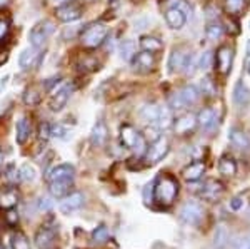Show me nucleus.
<instances>
[{"label": "nucleus", "mask_w": 250, "mask_h": 249, "mask_svg": "<svg viewBox=\"0 0 250 249\" xmlns=\"http://www.w3.org/2000/svg\"><path fill=\"white\" fill-rule=\"evenodd\" d=\"M2 164H3V154H2V151H0V169H2Z\"/></svg>", "instance_id": "6e6d98bb"}, {"label": "nucleus", "mask_w": 250, "mask_h": 249, "mask_svg": "<svg viewBox=\"0 0 250 249\" xmlns=\"http://www.w3.org/2000/svg\"><path fill=\"white\" fill-rule=\"evenodd\" d=\"M165 22H167V25L170 27V29L180 30V29H184L185 22H187V15L180 9H177V7H170V9L165 12Z\"/></svg>", "instance_id": "2eb2a0df"}, {"label": "nucleus", "mask_w": 250, "mask_h": 249, "mask_svg": "<svg viewBox=\"0 0 250 249\" xmlns=\"http://www.w3.org/2000/svg\"><path fill=\"white\" fill-rule=\"evenodd\" d=\"M173 7H177V9H180V10L184 12L185 15H187V17H188V15H190V12H192V9H190V7H188V3H185L184 0H180V2H179V3H175V5H173Z\"/></svg>", "instance_id": "de8ad7c7"}, {"label": "nucleus", "mask_w": 250, "mask_h": 249, "mask_svg": "<svg viewBox=\"0 0 250 249\" xmlns=\"http://www.w3.org/2000/svg\"><path fill=\"white\" fill-rule=\"evenodd\" d=\"M247 72H249V74H250V62H249V67H247Z\"/></svg>", "instance_id": "13d9d810"}, {"label": "nucleus", "mask_w": 250, "mask_h": 249, "mask_svg": "<svg viewBox=\"0 0 250 249\" xmlns=\"http://www.w3.org/2000/svg\"><path fill=\"white\" fill-rule=\"evenodd\" d=\"M168 140L167 137H164V136H159L155 140H152L150 146L145 149V160H147L148 164H155L159 162L160 159H164L165 156L168 154Z\"/></svg>", "instance_id": "423d86ee"}, {"label": "nucleus", "mask_w": 250, "mask_h": 249, "mask_svg": "<svg viewBox=\"0 0 250 249\" xmlns=\"http://www.w3.org/2000/svg\"><path fill=\"white\" fill-rule=\"evenodd\" d=\"M224 184L220 182V181H215V179H208L204 182L202 189H200V196L208 201V203H215V201H219L222 196H224Z\"/></svg>", "instance_id": "1a4fd4ad"}, {"label": "nucleus", "mask_w": 250, "mask_h": 249, "mask_svg": "<svg viewBox=\"0 0 250 249\" xmlns=\"http://www.w3.org/2000/svg\"><path fill=\"white\" fill-rule=\"evenodd\" d=\"M17 201H19V194L14 187H9V189H5L0 194V206L7 207V209H12L17 204Z\"/></svg>", "instance_id": "c85d7f7f"}, {"label": "nucleus", "mask_w": 250, "mask_h": 249, "mask_svg": "<svg viewBox=\"0 0 250 249\" xmlns=\"http://www.w3.org/2000/svg\"><path fill=\"white\" fill-rule=\"evenodd\" d=\"M107 35H108L107 27L100 22H95V23L87 25L85 29L82 30V34H80V42H82L83 47L95 49V47L102 45V44L105 42Z\"/></svg>", "instance_id": "f03ea898"}, {"label": "nucleus", "mask_w": 250, "mask_h": 249, "mask_svg": "<svg viewBox=\"0 0 250 249\" xmlns=\"http://www.w3.org/2000/svg\"><path fill=\"white\" fill-rule=\"evenodd\" d=\"M55 15H57V19L62 20V22H75V20H79L82 17V7L75 2L63 3V5L57 7Z\"/></svg>", "instance_id": "9d476101"}, {"label": "nucleus", "mask_w": 250, "mask_h": 249, "mask_svg": "<svg viewBox=\"0 0 250 249\" xmlns=\"http://www.w3.org/2000/svg\"><path fill=\"white\" fill-rule=\"evenodd\" d=\"M107 137H108V129L105 126L104 120H97V124L92 129V134H90V142L94 144L95 147H102L104 144L107 142Z\"/></svg>", "instance_id": "a211bd4d"}, {"label": "nucleus", "mask_w": 250, "mask_h": 249, "mask_svg": "<svg viewBox=\"0 0 250 249\" xmlns=\"http://www.w3.org/2000/svg\"><path fill=\"white\" fill-rule=\"evenodd\" d=\"M108 238H110V232H108L107 226H99L95 227L94 232H92V241H94L95 244H104L105 241H108Z\"/></svg>", "instance_id": "c9c22d12"}, {"label": "nucleus", "mask_w": 250, "mask_h": 249, "mask_svg": "<svg viewBox=\"0 0 250 249\" xmlns=\"http://www.w3.org/2000/svg\"><path fill=\"white\" fill-rule=\"evenodd\" d=\"M195 126H197V117L193 114H190V112L180 115V117L173 122V129H175V132L179 136L190 134V132L195 129Z\"/></svg>", "instance_id": "4468645a"}, {"label": "nucleus", "mask_w": 250, "mask_h": 249, "mask_svg": "<svg viewBox=\"0 0 250 249\" xmlns=\"http://www.w3.org/2000/svg\"><path fill=\"white\" fill-rule=\"evenodd\" d=\"M180 221L188 226H199L200 221L204 218V209L197 201H187L182 207H180Z\"/></svg>", "instance_id": "39448f33"}, {"label": "nucleus", "mask_w": 250, "mask_h": 249, "mask_svg": "<svg viewBox=\"0 0 250 249\" xmlns=\"http://www.w3.org/2000/svg\"><path fill=\"white\" fill-rule=\"evenodd\" d=\"M229 140L240 151H249L250 149V137L245 134L244 131L237 129V127H232L229 131Z\"/></svg>", "instance_id": "6ab92c4d"}, {"label": "nucleus", "mask_w": 250, "mask_h": 249, "mask_svg": "<svg viewBox=\"0 0 250 249\" xmlns=\"http://www.w3.org/2000/svg\"><path fill=\"white\" fill-rule=\"evenodd\" d=\"M134 64L139 69H145V70H148V69H152L154 67V64H155V59H154V54H150V52H139V54H135L134 55Z\"/></svg>", "instance_id": "bb28decb"}, {"label": "nucleus", "mask_w": 250, "mask_h": 249, "mask_svg": "<svg viewBox=\"0 0 250 249\" xmlns=\"http://www.w3.org/2000/svg\"><path fill=\"white\" fill-rule=\"evenodd\" d=\"M229 243V231L225 229L224 226H219L215 231V236H213V246L215 249H224Z\"/></svg>", "instance_id": "2f4dec72"}, {"label": "nucleus", "mask_w": 250, "mask_h": 249, "mask_svg": "<svg viewBox=\"0 0 250 249\" xmlns=\"http://www.w3.org/2000/svg\"><path fill=\"white\" fill-rule=\"evenodd\" d=\"M74 176H75L74 166H70V164H59V166L52 167L47 178L50 182H54V181H68V182H72Z\"/></svg>", "instance_id": "ddd939ff"}, {"label": "nucleus", "mask_w": 250, "mask_h": 249, "mask_svg": "<svg viewBox=\"0 0 250 249\" xmlns=\"http://www.w3.org/2000/svg\"><path fill=\"white\" fill-rule=\"evenodd\" d=\"M233 104L240 109H244L250 104V91L244 82H237L235 89H233Z\"/></svg>", "instance_id": "412c9836"}, {"label": "nucleus", "mask_w": 250, "mask_h": 249, "mask_svg": "<svg viewBox=\"0 0 250 249\" xmlns=\"http://www.w3.org/2000/svg\"><path fill=\"white\" fill-rule=\"evenodd\" d=\"M12 249H30V243L23 232L17 231L12 236Z\"/></svg>", "instance_id": "f704fd0d"}, {"label": "nucleus", "mask_w": 250, "mask_h": 249, "mask_svg": "<svg viewBox=\"0 0 250 249\" xmlns=\"http://www.w3.org/2000/svg\"><path fill=\"white\" fill-rule=\"evenodd\" d=\"M5 178L9 179L10 182H17V181H20V171L15 166H9V167H7Z\"/></svg>", "instance_id": "37998d69"}, {"label": "nucleus", "mask_w": 250, "mask_h": 249, "mask_svg": "<svg viewBox=\"0 0 250 249\" xmlns=\"http://www.w3.org/2000/svg\"><path fill=\"white\" fill-rule=\"evenodd\" d=\"M68 132L67 127H63L62 124H50V137H59V139H65Z\"/></svg>", "instance_id": "58836bf2"}, {"label": "nucleus", "mask_w": 250, "mask_h": 249, "mask_svg": "<svg viewBox=\"0 0 250 249\" xmlns=\"http://www.w3.org/2000/svg\"><path fill=\"white\" fill-rule=\"evenodd\" d=\"M215 120H217V114L210 107H205V109L200 111L199 115H197V124H200L204 129H210L213 124H215Z\"/></svg>", "instance_id": "393cba45"}, {"label": "nucleus", "mask_w": 250, "mask_h": 249, "mask_svg": "<svg viewBox=\"0 0 250 249\" xmlns=\"http://www.w3.org/2000/svg\"><path fill=\"white\" fill-rule=\"evenodd\" d=\"M40 59H42V54H40V49L37 47H27L20 52L19 55V66L22 70H30L35 69V67L40 64Z\"/></svg>", "instance_id": "6e6552de"}, {"label": "nucleus", "mask_w": 250, "mask_h": 249, "mask_svg": "<svg viewBox=\"0 0 250 249\" xmlns=\"http://www.w3.org/2000/svg\"><path fill=\"white\" fill-rule=\"evenodd\" d=\"M204 174H205V164L200 162V160L190 162L188 166H185L182 171V178L185 181H188V182H195V181L202 179Z\"/></svg>", "instance_id": "dca6fc26"}, {"label": "nucleus", "mask_w": 250, "mask_h": 249, "mask_svg": "<svg viewBox=\"0 0 250 249\" xmlns=\"http://www.w3.org/2000/svg\"><path fill=\"white\" fill-rule=\"evenodd\" d=\"M159 114H160V106L155 102H150V104H145L140 111V115H142L144 120L150 124H157V119H159Z\"/></svg>", "instance_id": "a878e982"}, {"label": "nucleus", "mask_w": 250, "mask_h": 249, "mask_svg": "<svg viewBox=\"0 0 250 249\" xmlns=\"http://www.w3.org/2000/svg\"><path fill=\"white\" fill-rule=\"evenodd\" d=\"M83 203H85V196L82 192H72V194L65 196V198L60 201L59 209L63 214H72V212L79 211L83 206Z\"/></svg>", "instance_id": "f8f14e48"}, {"label": "nucleus", "mask_w": 250, "mask_h": 249, "mask_svg": "<svg viewBox=\"0 0 250 249\" xmlns=\"http://www.w3.org/2000/svg\"><path fill=\"white\" fill-rule=\"evenodd\" d=\"M247 7V0H225V9L232 15H240Z\"/></svg>", "instance_id": "473e14b6"}, {"label": "nucleus", "mask_w": 250, "mask_h": 249, "mask_svg": "<svg viewBox=\"0 0 250 249\" xmlns=\"http://www.w3.org/2000/svg\"><path fill=\"white\" fill-rule=\"evenodd\" d=\"M187 57H188V54L182 49V47L173 49L170 57H168V70H170L172 74L184 70V66H185V60H187Z\"/></svg>", "instance_id": "f3484780"}, {"label": "nucleus", "mask_w": 250, "mask_h": 249, "mask_svg": "<svg viewBox=\"0 0 250 249\" xmlns=\"http://www.w3.org/2000/svg\"><path fill=\"white\" fill-rule=\"evenodd\" d=\"M7 84H9V75H5L3 79H0V94H2L3 89L7 87Z\"/></svg>", "instance_id": "603ef678"}, {"label": "nucleus", "mask_w": 250, "mask_h": 249, "mask_svg": "<svg viewBox=\"0 0 250 249\" xmlns=\"http://www.w3.org/2000/svg\"><path fill=\"white\" fill-rule=\"evenodd\" d=\"M205 35H207L208 40H219L222 39V35H224V27L217 22L208 23L207 29H205Z\"/></svg>", "instance_id": "72a5a7b5"}, {"label": "nucleus", "mask_w": 250, "mask_h": 249, "mask_svg": "<svg viewBox=\"0 0 250 249\" xmlns=\"http://www.w3.org/2000/svg\"><path fill=\"white\" fill-rule=\"evenodd\" d=\"M68 2H72V0H52V3H55V5H63V3Z\"/></svg>", "instance_id": "864d4df0"}, {"label": "nucleus", "mask_w": 250, "mask_h": 249, "mask_svg": "<svg viewBox=\"0 0 250 249\" xmlns=\"http://www.w3.org/2000/svg\"><path fill=\"white\" fill-rule=\"evenodd\" d=\"M199 69V64H197V59L193 57V55L190 54L187 57V60H185V66H184V70L187 75H193L195 74V70Z\"/></svg>", "instance_id": "a19ab883"}, {"label": "nucleus", "mask_w": 250, "mask_h": 249, "mask_svg": "<svg viewBox=\"0 0 250 249\" xmlns=\"http://www.w3.org/2000/svg\"><path fill=\"white\" fill-rule=\"evenodd\" d=\"M242 206H244V199L242 198H233L230 201V209L232 211H239Z\"/></svg>", "instance_id": "09e8293b"}, {"label": "nucleus", "mask_w": 250, "mask_h": 249, "mask_svg": "<svg viewBox=\"0 0 250 249\" xmlns=\"http://www.w3.org/2000/svg\"><path fill=\"white\" fill-rule=\"evenodd\" d=\"M212 59H213V54H212V52H208V50H207V52H204L202 57L197 60V64H199V69H202V70L208 69V67H210V64H212Z\"/></svg>", "instance_id": "79ce46f5"}, {"label": "nucleus", "mask_w": 250, "mask_h": 249, "mask_svg": "<svg viewBox=\"0 0 250 249\" xmlns=\"http://www.w3.org/2000/svg\"><path fill=\"white\" fill-rule=\"evenodd\" d=\"M140 47H142V50L150 52V54H157V52H160L164 49L162 42L157 37H152V35H144V37L140 39Z\"/></svg>", "instance_id": "cd10ccee"}, {"label": "nucleus", "mask_w": 250, "mask_h": 249, "mask_svg": "<svg viewBox=\"0 0 250 249\" xmlns=\"http://www.w3.org/2000/svg\"><path fill=\"white\" fill-rule=\"evenodd\" d=\"M43 249H54V248H50V246H48V248H43Z\"/></svg>", "instance_id": "bf43d9fd"}, {"label": "nucleus", "mask_w": 250, "mask_h": 249, "mask_svg": "<svg viewBox=\"0 0 250 249\" xmlns=\"http://www.w3.org/2000/svg\"><path fill=\"white\" fill-rule=\"evenodd\" d=\"M235 249H250V239L249 238H240L235 243Z\"/></svg>", "instance_id": "49530a36"}, {"label": "nucleus", "mask_w": 250, "mask_h": 249, "mask_svg": "<svg viewBox=\"0 0 250 249\" xmlns=\"http://www.w3.org/2000/svg\"><path fill=\"white\" fill-rule=\"evenodd\" d=\"M70 187L72 182H68V181H54V182H50L48 191L55 199H63L65 196L70 194Z\"/></svg>", "instance_id": "b1692460"}, {"label": "nucleus", "mask_w": 250, "mask_h": 249, "mask_svg": "<svg viewBox=\"0 0 250 249\" xmlns=\"http://www.w3.org/2000/svg\"><path fill=\"white\" fill-rule=\"evenodd\" d=\"M55 234H57V229H55L54 226L48 227V226H42V229L37 232V236H35V241H37V246L39 248H48L52 246V243H54L55 239Z\"/></svg>", "instance_id": "4be33fe9"}, {"label": "nucleus", "mask_w": 250, "mask_h": 249, "mask_svg": "<svg viewBox=\"0 0 250 249\" xmlns=\"http://www.w3.org/2000/svg\"><path fill=\"white\" fill-rule=\"evenodd\" d=\"M9 3V0H0V7H5Z\"/></svg>", "instance_id": "5fc2aeb1"}, {"label": "nucleus", "mask_w": 250, "mask_h": 249, "mask_svg": "<svg viewBox=\"0 0 250 249\" xmlns=\"http://www.w3.org/2000/svg\"><path fill=\"white\" fill-rule=\"evenodd\" d=\"M23 102L27 106H35V104L40 102V94L35 89H29L25 92V95H23Z\"/></svg>", "instance_id": "ea45409f"}, {"label": "nucleus", "mask_w": 250, "mask_h": 249, "mask_svg": "<svg viewBox=\"0 0 250 249\" xmlns=\"http://www.w3.org/2000/svg\"><path fill=\"white\" fill-rule=\"evenodd\" d=\"M39 204H40V209H50L52 207V201L48 198H42Z\"/></svg>", "instance_id": "3c124183"}, {"label": "nucleus", "mask_w": 250, "mask_h": 249, "mask_svg": "<svg viewBox=\"0 0 250 249\" xmlns=\"http://www.w3.org/2000/svg\"><path fill=\"white\" fill-rule=\"evenodd\" d=\"M120 142H122L124 147L135 151L137 154H144L145 149H147V146H145V137L135 129V127L128 126V124L120 127Z\"/></svg>", "instance_id": "7ed1b4c3"}, {"label": "nucleus", "mask_w": 250, "mask_h": 249, "mask_svg": "<svg viewBox=\"0 0 250 249\" xmlns=\"http://www.w3.org/2000/svg\"><path fill=\"white\" fill-rule=\"evenodd\" d=\"M247 54L250 55V40H249V42H247Z\"/></svg>", "instance_id": "4d7b16f0"}, {"label": "nucleus", "mask_w": 250, "mask_h": 249, "mask_svg": "<svg viewBox=\"0 0 250 249\" xmlns=\"http://www.w3.org/2000/svg\"><path fill=\"white\" fill-rule=\"evenodd\" d=\"M155 126L159 127V129H167V127L172 126V111H170V107L160 106V114H159V119H157Z\"/></svg>", "instance_id": "c756f323"}, {"label": "nucleus", "mask_w": 250, "mask_h": 249, "mask_svg": "<svg viewBox=\"0 0 250 249\" xmlns=\"http://www.w3.org/2000/svg\"><path fill=\"white\" fill-rule=\"evenodd\" d=\"M32 132V126L27 117H20L15 124V139H17V144L23 146V144L29 140Z\"/></svg>", "instance_id": "aec40b11"}, {"label": "nucleus", "mask_w": 250, "mask_h": 249, "mask_svg": "<svg viewBox=\"0 0 250 249\" xmlns=\"http://www.w3.org/2000/svg\"><path fill=\"white\" fill-rule=\"evenodd\" d=\"M55 32V25L52 20H40V22L35 23L34 27L30 29V34H29V40L32 44V47H43V44L47 42L48 37Z\"/></svg>", "instance_id": "20e7f679"}, {"label": "nucleus", "mask_w": 250, "mask_h": 249, "mask_svg": "<svg viewBox=\"0 0 250 249\" xmlns=\"http://www.w3.org/2000/svg\"><path fill=\"white\" fill-rule=\"evenodd\" d=\"M19 171H20V179L27 181V182H32V181H35V178H37V171L30 164H23Z\"/></svg>", "instance_id": "4c0bfd02"}, {"label": "nucleus", "mask_w": 250, "mask_h": 249, "mask_svg": "<svg viewBox=\"0 0 250 249\" xmlns=\"http://www.w3.org/2000/svg\"><path fill=\"white\" fill-rule=\"evenodd\" d=\"M179 97L182 100L184 107L185 106H193V104L199 102L200 99V91L195 86H185L182 91L179 92Z\"/></svg>", "instance_id": "5701e85b"}, {"label": "nucleus", "mask_w": 250, "mask_h": 249, "mask_svg": "<svg viewBox=\"0 0 250 249\" xmlns=\"http://www.w3.org/2000/svg\"><path fill=\"white\" fill-rule=\"evenodd\" d=\"M219 171L224 176H233L237 172V162L229 156H224L219 162Z\"/></svg>", "instance_id": "7c9ffc66"}, {"label": "nucleus", "mask_w": 250, "mask_h": 249, "mask_svg": "<svg viewBox=\"0 0 250 249\" xmlns=\"http://www.w3.org/2000/svg\"><path fill=\"white\" fill-rule=\"evenodd\" d=\"M72 92H74V87L70 84H62L59 89H55L50 97V109L54 112L62 111L65 107V104L68 102V99H70Z\"/></svg>", "instance_id": "0eeeda50"}, {"label": "nucleus", "mask_w": 250, "mask_h": 249, "mask_svg": "<svg viewBox=\"0 0 250 249\" xmlns=\"http://www.w3.org/2000/svg\"><path fill=\"white\" fill-rule=\"evenodd\" d=\"M202 91H204V94H207V95H215V87H213L210 79L202 80Z\"/></svg>", "instance_id": "c03bdc74"}, {"label": "nucleus", "mask_w": 250, "mask_h": 249, "mask_svg": "<svg viewBox=\"0 0 250 249\" xmlns=\"http://www.w3.org/2000/svg\"><path fill=\"white\" fill-rule=\"evenodd\" d=\"M135 55V44L132 40H124L120 44V57L124 60H130Z\"/></svg>", "instance_id": "e433bc0d"}, {"label": "nucleus", "mask_w": 250, "mask_h": 249, "mask_svg": "<svg viewBox=\"0 0 250 249\" xmlns=\"http://www.w3.org/2000/svg\"><path fill=\"white\" fill-rule=\"evenodd\" d=\"M179 196V182L173 176H160L155 182H152V201L160 207H168Z\"/></svg>", "instance_id": "f257e3e1"}, {"label": "nucleus", "mask_w": 250, "mask_h": 249, "mask_svg": "<svg viewBox=\"0 0 250 249\" xmlns=\"http://www.w3.org/2000/svg\"><path fill=\"white\" fill-rule=\"evenodd\" d=\"M39 132H40V137L42 139H48L50 137V124H40V129H39Z\"/></svg>", "instance_id": "a18cd8bd"}, {"label": "nucleus", "mask_w": 250, "mask_h": 249, "mask_svg": "<svg viewBox=\"0 0 250 249\" xmlns=\"http://www.w3.org/2000/svg\"><path fill=\"white\" fill-rule=\"evenodd\" d=\"M7 34H9V23H7L5 20L0 19V40L3 37H7Z\"/></svg>", "instance_id": "8fccbe9b"}, {"label": "nucleus", "mask_w": 250, "mask_h": 249, "mask_svg": "<svg viewBox=\"0 0 250 249\" xmlns=\"http://www.w3.org/2000/svg\"><path fill=\"white\" fill-rule=\"evenodd\" d=\"M232 60H233V52L229 45H222L215 54V66L217 70L222 75H227L232 70Z\"/></svg>", "instance_id": "9b49d317"}]
</instances>
